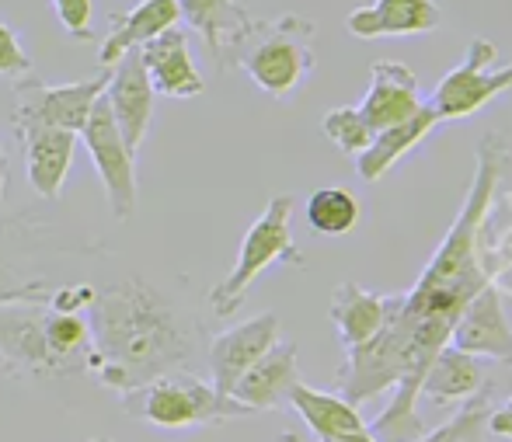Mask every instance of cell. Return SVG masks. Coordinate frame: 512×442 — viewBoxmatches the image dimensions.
<instances>
[{
    "instance_id": "6da1fadb",
    "label": "cell",
    "mask_w": 512,
    "mask_h": 442,
    "mask_svg": "<svg viewBox=\"0 0 512 442\" xmlns=\"http://www.w3.org/2000/svg\"><path fill=\"white\" fill-rule=\"evenodd\" d=\"M509 164V143L502 133H485L474 154V178L467 188V199L460 206L453 227L446 230L443 244L429 265L422 268L418 282L408 293H394V321L411 342V355H415V383L422 390L425 369L439 349L450 345V335L457 328L464 307L492 282L478 255V230L481 220L488 216L499 192L502 171Z\"/></svg>"
},
{
    "instance_id": "7a4b0ae2",
    "label": "cell",
    "mask_w": 512,
    "mask_h": 442,
    "mask_svg": "<svg viewBox=\"0 0 512 442\" xmlns=\"http://www.w3.org/2000/svg\"><path fill=\"white\" fill-rule=\"evenodd\" d=\"M88 310V373L119 397L164 373L185 369L196 352V321L140 275L102 289Z\"/></svg>"
},
{
    "instance_id": "3957f363",
    "label": "cell",
    "mask_w": 512,
    "mask_h": 442,
    "mask_svg": "<svg viewBox=\"0 0 512 442\" xmlns=\"http://www.w3.org/2000/svg\"><path fill=\"white\" fill-rule=\"evenodd\" d=\"M314 21L304 14H283L272 21H251L248 35L234 49V63L262 94L283 101L297 94L314 74Z\"/></svg>"
},
{
    "instance_id": "277c9868",
    "label": "cell",
    "mask_w": 512,
    "mask_h": 442,
    "mask_svg": "<svg viewBox=\"0 0 512 442\" xmlns=\"http://www.w3.org/2000/svg\"><path fill=\"white\" fill-rule=\"evenodd\" d=\"M119 401L133 422L154 425V429H206V425H223L230 418H248V411L234 397H223L213 383L189 369L157 376L122 394Z\"/></svg>"
},
{
    "instance_id": "5b68a950",
    "label": "cell",
    "mask_w": 512,
    "mask_h": 442,
    "mask_svg": "<svg viewBox=\"0 0 512 442\" xmlns=\"http://www.w3.org/2000/svg\"><path fill=\"white\" fill-rule=\"evenodd\" d=\"M293 199L290 192H279L269 199V206L262 209L255 223L244 234L241 248H237V262L209 289V307L216 317H230L237 314V307L244 303L248 289L255 286V279L272 265H293L304 268L307 258L300 255L297 237H293Z\"/></svg>"
},
{
    "instance_id": "8992f818",
    "label": "cell",
    "mask_w": 512,
    "mask_h": 442,
    "mask_svg": "<svg viewBox=\"0 0 512 442\" xmlns=\"http://www.w3.org/2000/svg\"><path fill=\"white\" fill-rule=\"evenodd\" d=\"M506 91H512V63L499 67V46L492 39H471L464 60L432 88L425 105L443 126V122L471 119Z\"/></svg>"
},
{
    "instance_id": "52a82bcc",
    "label": "cell",
    "mask_w": 512,
    "mask_h": 442,
    "mask_svg": "<svg viewBox=\"0 0 512 442\" xmlns=\"http://www.w3.org/2000/svg\"><path fill=\"white\" fill-rule=\"evenodd\" d=\"M108 70L74 84H46L35 74L14 81V115L11 126H46L81 136L88 115L105 98Z\"/></svg>"
},
{
    "instance_id": "ba28073f",
    "label": "cell",
    "mask_w": 512,
    "mask_h": 442,
    "mask_svg": "<svg viewBox=\"0 0 512 442\" xmlns=\"http://www.w3.org/2000/svg\"><path fill=\"white\" fill-rule=\"evenodd\" d=\"M81 143L105 185L108 209H112L115 220L126 223L129 216L136 213V154H129L126 140H122L119 126H115L112 112H108L105 98L98 101L95 112L84 122Z\"/></svg>"
},
{
    "instance_id": "9c48e42d",
    "label": "cell",
    "mask_w": 512,
    "mask_h": 442,
    "mask_svg": "<svg viewBox=\"0 0 512 442\" xmlns=\"http://www.w3.org/2000/svg\"><path fill=\"white\" fill-rule=\"evenodd\" d=\"M0 366L14 380H60L46 338V303H0Z\"/></svg>"
},
{
    "instance_id": "30bf717a",
    "label": "cell",
    "mask_w": 512,
    "mask_h": 442,
    "mask_svg": "<svg viewBox=\"0 0 512 442\" xmlns=\"http://www.w3.org/2000/svg\"><path fill=\"white\" fill-rule=\"evenodd\" d=\"M279 342V317L272 314H258L241 321L237 328H227L209 342V376H213V387L223 397H230L234 383L262 359L272 345Z\"/></svg>"
},
{
    "instance_id": "8fae6325",
    "label": "cell",
    "mask_w": 512,
    "mask_h": 442,
    "mask_svg": "<svg viewBox=\"0 0 512 442\" xmlns=\"http://www.w3.org/2000/svg\"><path fill=\"white\" fill-rule=\"evenodd\" d=\"M154 88L147 81V70L140 63V49L126 53L112 70H108V88H105V105L112 112L115 126H119L122 140H126L129 154L143 147L154 122Z\"/></svg>"
},
{
    "instance_id": "7c38bea8",
    "label": "cell",
    "mask_w": 512,
    "mask_h": 442,
    "mask_svg": "<svg viewBox=\"0 0 512 442\" xmlns=\"http://www.w3.org/2000/svg\"><path fill=\"white\" fill-rule=\"evenodd\" d=\"M450 345L474 359H492L512 366V324L502 307V296L495 282H488L478 296L464 307L457 328L450 335Z\"/></svg>"
},
{
    "instance_id": "4fadbf2b",
    "label": "cell",
    "mask_w": 512,
    "mask_h": 442,
    "mask_svg": "<svg viewBox=\"0 0 512 442\" xmlns=\"http://www.w3.org/2000/svg\"><path fill=\"white\" fill-rule=\"evenodd\" d=\"M422 105L425 98L418 91L415 70H408L398 60H377L370 67V88H366L363 101L356 108L370 122L373 133H384V129L408 122Z\"/></svg>"
},
{
    "instance_id": "5bb4252c",
    "label": "cell",
    "mask_w": 512,
    "mask_h": 442,
    "mask_svg": "<svg viewBox=\"0 0 512 442\" xmlns=\"http://www.w3.org/2000/svg\"><path fill=\"white\" fill-rule=\"evenodd\" d=\"M14 136L25 154V175L28 185L42 195V199H60L63 185L74 168L77 154V133H63V129L46 126H14Z\"/></svg>"
},
{
    "instance_id": "9a60e30c",
    "label": "cell",
    "mask_w": 512,
    "mask_h": 442,
    "mask_svg": "<svg viewBox=\"0 0 512 442\" xmlns=\"http://www.w3.org/2000/svg\"><path fill=\"white\" fill-rule=\"evenodd\" d=\"M140 63L147 70V81L154 94H164V98H196V94L206 91L203 74L196 70L189 53V35H185L182 25L168 28L164 35H157L154 42L140 49Z\"/></svg>"
},
{
    "instance_id": "2e32d148",
    "label": "cell",
    "mask_w": 512,
    "mask_h": 442,
    "mask_svg": "<svg viewBox=\"0 0 512 442\" xmlns=\"http://www.w3.org/2000/svg\"><path fill=\"white\" fill-rule=\"evenodd\" d=\"M300 383L297 369V345L293 342H276L241 380L234 383L230 397L241 404L248 415H262V411H276L286 404L290 390Z\"/></svg>"
},
{
    "instance_id": "e0dca14e",
    "label": "cell",
    "mask_w": 512,
    "mask_h": 442,
    "mask_svg": "<svg viewBox=\"0 0 512 442\" xmlns=\"http://www.w3.org/2000/svg\"><path fill=\"white\" fill-rule=\"evenodd\" d=\"M182 21L199 32V39L206 42L209 56L220 70H230L234 63V49L241 46V39L251 28V14L244 11L241 0H175Z\"/></svg>"
},
{
    "instance_id": "ac0fdd59",
    "label": "cell",
    "mask_w": 512,
    "mask_h": 442,
    "mask_svg": "<svg viewBox=\"0 0 512 442\" xmlns=\"http://www.w3.org/2000/svg\"><path fill=\"white\" fill-rule=\"evenodd\" d=\"M443 11L436 0H373L345 18L356 39H401V35H429L439 28Z\"/></svg>"
},
{
    "instance_id": "d6986e66",
    "label": "cell",
    "mask_w": 512,
    "mask_h": 442,
    "mask_svg": "<svg viewBox=\"0 0 512 442\" xmlns=\"http://www.w3.org/2000/svg\"><path fill=\"white\" fill-rule=\"evenodd\" d=\"M178 21H182V14H178L175 0H140V4L129 7V11L112 14V18H108V35L102 39V49H98L102 70H112L126 53L143 49L147 42H154L157 35L175 28Z\"/></svg>"
},
{
    "instance_id": "ffe728a7",
    "label": "cell",
    "mask_w": 512,
    "mask_h": 442,
    "mask_svg": "<svg viewBox=\"0 0 512 442\" xmlns=\"http://www.w3.org/2000/svg\"><path fill=\"white\" fill-rule=\"evenodd\" d=\"M485 387H488L485 359H474V355L446 345L432 359V366L425 369L418 401H432L436 408H464L474 397L485 394Z\"/></svg>"
},
{
    "instance_id": "44dd1931",
    "label": "cell",
    "mask_w": 512,
    "mask_h": 442,
    "mask_svg": "<svg viewBox=\"0 0 512 442\" xmlns=\"http://www.w3.org/2000/svg\"><path fill=\"white\" fill-rule=\"evenodd\" d=\"M328 317L335 324V335L342 342V349H359L366 345L387 321V296L380 293H370L363 289L359 282L345 279L335 286L331 293V307H328Z\"/></svg>"
},
{
    "instance_id": "7402d4cb",
    "label": "cell",
    "mask_w": 512,
    "mask_h": 442,
    "mask_svg": "<svg viewBox=\"0 0 512 442\" xmlns=\"http://www.w3.org/2000/svg\"><path fill=\"white\" fill-rule=\"evenodd\" d=\"M439 126V119L432 115L429 105H422L415 115H411L408 122H401V126H391L384 129V133L373 136V143L363 150V154L356 157V171L363 181H380L387 178L394 168H398L401 161L411 154L415 147H422L425 140L432 136V129Z\"/></svg>"
},
{
    "instance_id": "603a6c76",
    "label": "cell",
    "mask_w": 512,
    "mask_h": 442,
    "mask_svg": "<svg viewBox=\"0 0 512 442\" xmlns=\"http://www.w3.org/2000/svg\"><path fill=\"white\" fill-rule=\"evenodd\" d=\"M286 404H293L304 425L317 436V442L328 439V436H345V432H363L370 429L366 418L359 415L356 404H349L345 397H338L335 390H317V387H307L304 380L290 390Z\"/></svg>"
},
{
    "instance_id": "cb8c5ba5",
    "label": "cell",
    "mask_w": 512,
    "mask_h": 442,
    "mask_svg": "<svg viewBox=\"0 0 512 442\" xmlns=\"http://www.w3.org/2000/svg\"><path fill=\"white\" fill-rule=\"evenodd\" d=\"M359 199L349 188L335 185V188H317L307 199V223L314 234L324 237H345L349 230H356L359 223Z\"/></svg>"
},
{
    "instance_id": "d4e9b609",
    "label": "cell",
    "mask_w": 512,
    "mask_h": 442,
    "mask_svg": "<svg viewBox=\"0 0 512 442\" xmlns=\"http://www.w3.org/2000/svg\"><path fill=\"white\" fill-rule=\"evenodd\" d=\"M321 129H324V136H328V140L349 157H359L373 143V136H377L356 105L331 108V112L321 119Z\"/></svg>"
},
{
    "instance_id": "484cf974",
    "label": "cell",
    "mask_w": 512,
    "mask_h": 442,
    "mask_svg": "<svg viewBox=\"0 0 512 442\" xmlns=\"http://www.w3.org/2000/svg\"><path fill=\"white\" fill-rule=\"evenodd\" d=\"M14 223L0 216V300H18V303H46L49 286L46 279L25 282V286H7L4 275L11 272V255H7V237H11Z\"/></svg>"
},
{
    "instance_id": "4316f807",
    "label": "cell",
    "mask_w": 512,
    "mask_h": 442,
    "mask_svg": "<svg viewBox=\"0 0 512 442\" xmlns=\"http://www.w3.org/2000/svg\"><path fill=\"white\" fill-rule=\"evenodd\" d=\"M56 11V18H60L63 32L70 35L74 42H91L95 39V7H91V0H49Z\"/></svg>"
},
{
    "instance_id": "83f0119b",
    "label": "cell",
    "mask_w": 512,
    "mask_h": 442,
    "mask_svg": "<svg viewBox=\"0 0 512 442\" xmlns=\"http://www.w3.org/2000/svg\"><path fill=\"white\" fill-rule=\"evenodd\" d=\"M32 74V56L25 53L18 32L0 18V77L7 81H21V77Z\"/></svg>"
},
{
    "instance_id": "f1b7e54d",
    "label": "cell",
    "mask_w": 512,
    "mask_h": 442,
    "mask_svg": "<svg viewBox=\"0 0 512 442\" xmlns=\"http://www.w3.org/2000/svg\"><path fill=\"white\" fill-rule=\"evenodd\" d=\"M98 289L84 286V282H74V286H60V289H49L46 296V307L49 310H60V314H81L95 303Z\"/></svg>"
},
{
    "instance_id": "f546056e",
    "label": "cell",
    "mask_w": 512,
    "mask_h": 442,
    "mask_svg": "<svg viewBox=\"0 0 512 442\" xmlns=\"http://www.w3.org/2000/svg\"><path fill=\"white\" fill-rule=\"evenodd\" d=\"M485 432H488V436H495V439L512 442V397H509V401H502L499 408L488 411Z\"/></svg>"
},
{
    "instance_id": "4dcf8cb0",
    "label": "cell",
    "mask_w": 512,
    "mask_h": 442,
    "mask_svg": "<svg viewBox=\"0 0 512 442\" xmlns=\"http://www.w3.org/2000/svg\"><path fill=\"white\" fill-rule=\"evenodd\" d=\"M485 422H488V415L474 418V422L467 425L464 432H460V439H457V442H485V436H488V432H485Z\"/></svg>"
},
{
    "instance_id": "1f68e13d",
    "label": "cell",
    "mask_w": 512,
    "mask_h": 442,
    "mask_svg": "<svg viewBox=\"0 0 512 442\" xmlns=\"http://www.w3.org/2000/svg\"><path fill=\"white\" fill-rule=\"evenodd\" d=\"M321 442H377V439H373L370 429H363V432H345V436H328Z\"/></svg>"
},
{
    "instance_id": "d6a6232c",
    "label": "cell",
    "mask_w": 512,
    "mask_h": 442,
    "mask_svg": "<svg viewBox=\"0 0 512 442\" xmlns=\"http://www.w3.org/2000/svg\"><path fill=\"white\" fill-rule=\"evenodd\" d=\"M7 181H11V168H7V154H4V147H0V206H4Z\"/></svg>"
},
{
    "instance_id": "836d02e7",
    "label": "cell",
    "mask_w": 512,
    "mask_h": 442,
    "mask_svg": "<svg viewBox=\"0 0 512 442\" xmlns=\"http://www.w3.org/2000/svg\"><path fill=\"white\" fill-rule=\"evenodd\" d=\"M279 442H300V436H297V432H283V436H279Z\"/></svg>"
},
{
    "instance_id": "e575fe53",
    "label": "cell",
    "mask_w": 512,
    "mask_h": 442,
    "mask_svg": "<svg viewBox=\"0 0 512 442\" xmlns=\"http://www.w3.org/2000/svg\"><path fill=\"white\" fill-rule=\"evenodd\" d=\"M91 442H112V439H91Z\"/></svg>"
},
{
    "instance_id": "d590c367",
    "label": "cell",
    "mask_w": 512,
    "mask_h": 442,
    "mask_svg": "<svg viewBox=\"0 0 512 442\" xmlns=\"http://www.w3.org/2000/svg\"><path fill=\"white\" fill-rule=\"evenodd\" d=\"M0 303H18V300H0Z\"/></svg>"
}]
</instances>
